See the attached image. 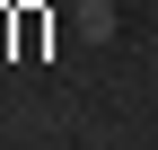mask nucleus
I'll return each mask as SVG.
<instances>
[{"label": "nucleus", "instance_id": "obj_1", "mask_svg": "<svg viewBox=\"0 0 158 150\" xmlns=\"http://www.w3.org/2000/svg\"><path fill=\"white\" fill-rule=\"evenodd\" d=\"M70 35L79 44H114V0H79L70 9Z\"/></svg>", "mask_w": 158, "mask_h": 150}, {"label": "nucleus", "instance_id": "obj_2", "mask_svg": "<svg viewBox=\"0 0 158 150\" xmlns=\"http://www.w3.org/2000/svg\"><path fill=\"white\" fill-rule=\"evenodd\" d=\"M149 71H158V53H149Z\"/></svg>", "mask_w": 158, "mask_h": 150}]
</instances>
